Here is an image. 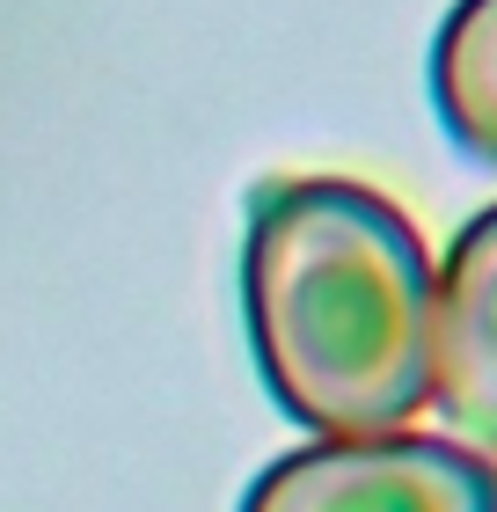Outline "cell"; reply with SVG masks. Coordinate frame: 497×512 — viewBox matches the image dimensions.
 <instances>
[{"mask_svg":"<svg viewBox=\"0 0 497 512\" xmlns=\"http://www.w3.org/2000/svg\"><path fill=\"white\" fill-rule=\"evenodd\" d=\"M242 315L300 432H395L432 403V249L373 183L278 176L249 198Z\"/></svg>","mask_w":497,"mask_h":512,"instance_id":"1","label":"cell"},{"mask_svg":"<svg viewBox=\"0 0 497 512\" xmlns=\"http://www.w3.org/2000/svg\"><path fill=\"white\" fill-rule=\"evenodd\" d=\"M432 110L446 139L497 161V0H454L432 37Z\"/></svg>","mask_w":497,"mask_h":512,"instance_id":"4","label":"cell"},{"mask_svg":"<svg viewBox=\"0 0 497 512\" xmlns=\"http://www.w3.org/2000/svg\"><path fill=\"white\" fill-rule=\"evenodd\" d=\"M242 512H497V461L446 432H351L278 454Z\"/></svg>","mask_w":497,"mask_h":512,"instance_id":"2","label":"cell"},{"mask_svg":"<svg viewBox=\"0 0 497 512\" xmlns=\"http://www.w3.org/2000/svg\"><path fill=\"white\" fill-rule=\"evenodd\" d=\"M432 410L454 439L497 454V205L432 264Z\"/></svg>","mask_w":497,"mask_h":512,"instance_id":"3","label":"cell"}]
</instances>
